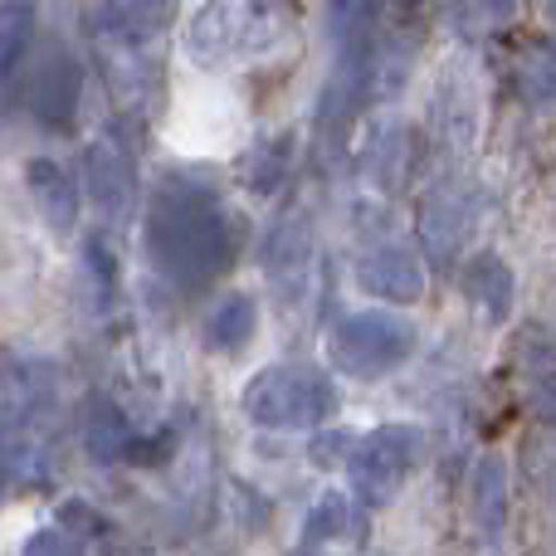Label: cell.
<instances>
[{
	"label": "cell",
	"instance_id": "6da1fadb",
	"mask_svg": "<svg viewBox=\"0 0 556 556\" xmlns=\"http://www.w3.org/2000/svg\"><path fill=\"white\" fill-rule=\"evenodd\" d=\"M147 254L176 288H205L235 264V230L215 191L191 176H166L147 215Z\"/></svg>",
	"mask_w": 556,
	"mask_h": 556
},
{
	"label": "cell",
	"instance_id": "7a4b0ae2",
	"mask_svg": "<svg viewBox=\"0 0 556 556\" xmlns=\"http://www.w3.org/2000/svg\"><path fill=\"white\" fill-rule=\"evenodd\" d=\"M293 29V0H205L186 25V54L205 68L244 64L278 49Z\"/></svg>",
	"mask_w": 556,
	"mask_h": 556
},
{
	"label": "cell",
	"instance_id": "3957f363",
	"mask_svg": "<svg viewBox=\"0 0 556 556\" xmlns=\"http://www.w3.org/2000/svg\"><path fill=\"white\" fill-rule=\"evenodd\" d=\"M244 415L260 430H313L332 420L337 391L317 366H264L240 395Z\"/></svg>",
	"mask_w": 556,
	"mask_h": 556
},
{
	"label": "cell",
	"instance_id": "277c9868",
	"mask_svg": "<svg viewBox=\"0 0 556 556\" xmlns=\"http://www.w3.org/2000/svg\"><path fill=\"white\" fill-rule=\"evenodd\" d=\"M415 323L386 307H366V313H346L327 337L332 366L346 371L352 381H376V376L395 371L415 356Z\"/></svg>",
	"mask_w": 556,
	"mask_h": 556
},
{
	"label": "cell",
	"instance_id": "5b68a950",
	"mask_svg": "<svg viewBox=\"0 0 556 556\" xmlns=\"http://www.w3.org/2000/svg\"><path fill=\"white\" fill-rule=\"evenodd\" d=\"M425 454V434L415 425H386V430L366 434L362 450L352 454V479L366 498H391L405 479L415 473Z\"/></svg>",
	"mask_w": 556,
	"mask_h": 556
},
{
	"label": "cell",
	"instance_id": "8992f818",
	"mask_svg": "<svg viewBox=\"0 0 556 556\" xmlns=\"http://www.w3.org/2000/svg\"><path fill=\"white\" fill-rule=\"evenodd\" d=\"M84 181H88V195H93V205L103 215L123 220V215L132 211V201H137L132 156H127V147L117 142L113 132L98 137V142H88V152H84Z\"/></svg>",
	"mask_w": 556,
	"mask_h": 556
},
{
	"label": "cell",
	"instance_id": "52a82bcc",
	"mask_svg": "<svg viewBox=\"0 0 556 556\" xmlns=\"http://www.w3.org/2000/svg\"><path fill=\"white\" fill-rule=\"evenodd\" d=\"M356 288L371 298H386V303H415L425 293V264L405 244H381V250L362 254Z\"/></svg>",
	"mask_w": 556,
	"mask_h": 556
},
{
	"label": "cell",
	"instance_id": "ba28073f",
	"mask_svg": "<svg viewBox=\"0 0 556 556\" xmlns=\"http://www.w3.org/2000/svg\"><path fill=\"white\" fill-rule=\"evenodd\" d=\"M78 64L64 54V49H49L35 64V78H29V113L45 127H68L78 113Z\"/></svg>",
	"mask_w": 556,
	"mask_h": 556
},
{
	"label": "cell",
	"instance_id": "9c48e42d",
	"mask_svg": "<svg viewBox=\"0 0 556 556\" xmlns=\"http://www.w3.org/2000/svg\"><path fill=\"white\" fill-rule=\"evenodd\" d=\"M181 10V0H98L93 5V35L113 45H142L166 20Z\"/></svg>",
	"mask_w": 556,
	"mask_h": 556
},
{
	"label": "cell",
	"instance_id": "30bf717a",
	"mask_svg": "<svg viewBox=\"0 0 556 556\" xmlns=\"http://www.w3.org/2000/svg\"><path fill=\"white\" fill-rule=\"evenodd\" d=\"M420 230H425V244H430L434 254L464 250V240H469L473 220H469V205H464V195L454 191V186H440V191L425 195Z\"/></svg>",
	"mask_w": 556,
	"mask_h": 556
},
{
	"label": "cell",
	"instance_id": "8fae6325",
	"mask_svg": "<svg viewBox=\"0 0 556 556\" xmlns=\"http://www.w3.org/2000/svg\"><path fill=\"white\" fill-rule=\"evenodd\" d=\"M254 332H260V303L250 293H225L205 323V342L220 356H240L254 342Z\"/></svg>",
	"mask_w": 556,
	"mask_h": 556
},
{
	"label": "cell",
	"instance_id": "7c38bea8",
	"mask_svg": "<svg viewBox=\"0 0 556 556\" xmlns=\"http://www.w3.org/2000/svg\"><path fill=\"white\" fill-rule=\"evenodd\" d=\"M513 288H518L513 283V269L498 254H473V260L464 264V293H469L493 323H503V317L513 313Z\"/></svg>",
	"mask_w": 556,
	"mask_h": 556
},
{
	"label": "cell",
	"instance_id": "4fadbf2b",
	"mask_svg": "<svg viewBox=\"0 0 556 556\" xmlns=\"http://www.w3.org/2000/svg\"><path fill=\"white\" fill-rule=\"evenodd\" d=\"M473 522H479L483 538H498L503 522H508V464L498 454H483L479 469H473Z\"/></svg>",
	"mask_w": 556,
	"mask_h": 556
},
{
	"label": "cell",
	"instance_id": "5bb4252c",
	"mask_svg": "<svg viewBox=\"0 0 556 556\" xmlns=\"http://www.w3.org/2000/svg\"><path fill=\"white\" fill-rule=\"evenodd\" d=\"M25 186H29V195H35L39 211L49 215V225H59V230H64V225L74 220L78 191H74V176H68L59 162H49V156H35V162L25 166Z\"/></svg>",
	"mask_w": 556,
	"mask_h": 556
},
{
	"label": "cell",
	"instance_id": "9a60e30c",
	"mask_svg": "<svg viewBox=\"0 0 556 556\" xmlns=\"http://www.w3.org/2000/svg\"><path fill=\"white\" fill-rule=\"evenodd\" d=\"M366 538V513L346 493H323L307 518V542H362Z\"/></svg>",
	"mask_w": 556,
	"mask_h": 556
},
{
	"label": "cell",
	"instance_id": "2e32d148",
	"mask_svg": "<svg viewBox=\"0 0 556 556\" xmlns=\"http://www.w3.org/2000/svg\"><path fill=\"white\" fill-rule=\"evenodd\" d=\"M88 450H93V459H123L127 450H137V434L117 405H98L93 410V420H88Z\"/></svg>",
	"mask_w": 556,
	"mask_h": 556
},
{
	"label": "cell",
	"instance_id": "e0dca14e",
	"mask_svg": "<svg viewBox=\"0 0 556 556\" xmlns=\"http://www.w3.org/2000/svg\"><path fill=\"white\" fill-rule=\"evenodd\" d=\"M0 29H5V45H0V54H5V74H15L20 54H25V35L35 29V5H29V0H5V20H0Z\"/></svg>",
	"mask_w": 556,
	"mask_h": 556
},
{
	"label": "cell",
	"instance_id": "ac0fdd59",
	"mask_svg": "<svg viewBox=\"0 0 556 556\" xmlns=\"http://www.w3.org/2000/svg\"><path fill=\"white\" fill-rule=\"evenodd\" d=\"M522 93L532 103H552L556 98V49H532L522 59Z\"/></svg>",
	"mask_w": 556,
	"mask_h": 556
},
{
	"label": "cell",
	"instance_id": "d6986e66",
	"mask_svg": "<svg viewBox=\"0 0 556 556\" xmlns=\"http://www.w3.org/2000/svg\"><path fill=\"white\" fill-rule=\"evenodd\" d=\"M20 556H84V547H78V538H68L59 528H39L25 538V552Z\"/></svg>",
	"mask_w": 556,
	"mask_h": 556
},
{
	"label": "cell",
	"instance_id": "ffe728a7",
	"mask_svg": "<svg viewBox=\"0 0 556 556\" xmlns=\"http://www.w3.org/2000/svg\"><path fill=\"white\" fill-rule=\"evenodd\" d=\"M283 152H288V147H278L274 156L260 152V156L250 162V186H254V191H274V186L283 181V176H278V172H283Z\"/></svg>",
	"mask_w": 556,
	"mask_h": 556
},
{
	"label": "cell",
	"instance_id": "44dd1931",
	"mask_svg": "<svg viewBox=\"0 0 556 556\" xmlns=\"http://www.w3.org/2000/svg\"><path fill=\"white\" fill-rule=\"evenodd\" d=\"M493 5V15H513V10H518V0H489Z\"/></svg>",
	"mask_w": 556,
	"mask_h": 556
}]
</instances>
